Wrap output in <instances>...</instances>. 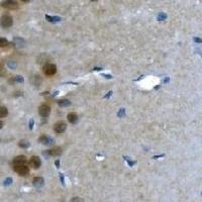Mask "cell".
I'll return each instance as SVG.
<instances>
[{
	"instance_id": "6da1fadb",
	"label": "cell",
	"mask_w": 202,
	"mask_h": 202,
	"mask_svg": "<svg viewBox=\"0 0 202 202\" xmlns=\"http://www.w3.org/2000/svg\"><path fill=\"white\" fill-rule=\"evenodd\" d=\"M14 171L20 175V176H26L29 172V167L26 166V164H19V165H13Z\"/></svg>"
},
{
	"instance_id": "7a4b0ae2",
	"label": "cell",
	"mask_w": 202,
	"mask_h": 202,
	"mask_svg": "<svg viewBox=\"0 0 202 202\" xmlns=\"http://www.w3.org/2000/svg\"><path fill=\"white\" fill-rule=\"evenodd\" d=\"M13 23V19L10 15H3L0 19V24L3 29H8L10 27Z\"/></svg>"
},
{
	"instance_id": "3957f363",
	"label": "cell",
	"mask_w": 202,
	"mask_h": 202,
	"mask_svg": "<svg viewBox=\"0 0 202 202\" xmlns=\"http://www.w3.org/2000/svg\"><path fill=\"white\" fill-rule=\"evenodd\" d=\"M57 72V66L54 64H46L44 66V73L46 76H53Z\"/></svg>"
},
{
	"instance_id": "277c9868",
	"label": "cell",
	"mask_w": 202,
	"mask_h": 202,
	"mask_svg": "<svg viewBox=\"0 0 202 202\" xmlns=\"http://www.w3.org/2000/svg\"><path fill=\"white\" fill-rule=\"evenodd\" d=\"M39 113H40V115L43 116V117H48V116L50 115V113H51V108H50V106L46 105V104L40 105V108H39Z\"/></svg>"
},
{
	"instance_id": "5b68a950",
	"label": "cell",
	"mask_w": 202,
	"mask_h": 202,
	"mask_svg": "<svg viewBox=\"0 0 202 202\" xmlns=\"http://www.w3.org/2000/svg\"><path fill=\"white\" fill-rule=\"evenodd\" d=\"M1 6L7 8V9H16L18 7V3L16 1H12V0H7V1H3L1 3Z\"/></svg>"
},
{
	"instance_id": "8992f818",
	"label": "cell",
	"mask_w": 202,
	"mask_h": 202,
	"mask_svg": "<svg viewBox=\"0 0 202 202\" xmlns=\"http://www.w3.org/2000/svg\"><path fill=\"white\" fill-rule=\"evenodd\" d=\"M54 130L57 133H62L66 130V123L64 121H58L54 125Z\"/></svg>"
},
{
	"instance_id": "52a82bcc",
	"label": "cell",
	"mask_w": 202,
	"mask_h": 202,
	"mask_svg": "<svg viewBox=\"0 0 202 202\" xmlns=\"http://www.w3.org/2000/svg\"><path fill=\"white\" fill-rule=\"evenodd\" d=\"M29 165L34 169H39L40 167V165H41V161H40V159L39 157L32 156L29 160Z\"/></svg>"
},
{
	"instance_id": "ba28073f",
	"label": "cell",
	"mask_w": 202,
	"mask_h": 202,
	"mask_svg": "<svg viewBox=\"0 0 202 202\" xmlns=\"http://www.w3.org/2000/svg\"><path fill=\"white\" fill-rule=\"evenodd\" d=\"M62 148L61 147H54L53 149L49 151V154H50V156L52 157H58L60 156L61 154H62Z\"/></svg>"
},
{
	"instance_id": "9c48e42d",
	"label": "cell",
	"mask_w": 202,
	"mask_h": 202,
	"mask_svg": "<svg viewBox=\"0 0 202 202\" xmlns=\"http://www.w3.org/2000/svg\"><path fill=\"white\" fill-rule=\"evenodd\" d=\"M40 142L41 143V144L49 145V144H52L53 143H54V139H51V138L48 137V135H41V137L40 138Z\"/></svg>"
},
{
	"instance_id": "30bf717a",
	"label": "cell",
	"mask_w": 202,
	"mask_h": 202,
	"mask_svg": "<svg viewBox=\"0 0 202 202\" xmlns=\"http://www.w3.org/2000/svg\"><path fill=\"white\" fill-rule=\"evenodd\" d=\"M26 159L24 156H17L13 159V165H19V164H25Z\"/></svg>"
},
{
	"instance_id": "8fae6325",
	"label": "cell",
	"mask_w": 202,
	"mask_h": 202,
	"mask_svg": "<svg viewBox=\"0 0 202 202\" xmlns=\"http://www.w3.org/2000/svg\"><path fill=\"white\" fill-rule=\"evenodd\" d=\"M68 120H69L70 123H76L77 120H78V115L76 114L75 112H71L68 114Z\"/></svg>"
},
{
	"instance_id": "7c38bea8",
	"label": "cell",
	"mask_w": 202,
	"mask_h": 202,
	"mask_svg": "<svg viewBox=\"0 0 202 202\" xmlns=\"http://www.w3.org/2000/svg\"><path fill=\"white\" fill-rule=\"evenodd\" d=\"M32 182H34V185H35V187H37V188H40V187H41L44 185V179L41 177H35V178H34Z\"/></svg>"
},
{
	"instance_id": "4fadbf2b",
	"label": "cell",
	"mask_w": 202,
	"mask_h": 202,
	"mask_svg": "<svg viewBox=\"0 0 202 202\" xmlns=\"http://www.w3.org/2000/svg\"><path fill=\"white\" fill-rule=\"evenodd\" d=\"M58 104L61 107H67V106L71 105V102H70L68 99H62V100H59Z\"/></svg>"
},
{
	"instance_id": "5bb4252c",
	"label": "cell",
	"mask_w": 202,
	"mask_h": 202,
	"mask_svg": "<svg viewBox=\"0 0 202 202\" xmlns=\"http://www.w3.org/2000/svg\"><path fill=\"white\" fill-rule=\"evenodd\" d=\"M46 18L50 21V22H58V21H60L61 20V18L58 17V16H50V15H46Z\"/></svg>"
},
{
	"instance_id": "9a60e30c",
	"label": "cell",
	"mask_w": 202,
	"mask_h": 202,
	"mask_svg": "<svg viewBox=\"0 0 202 202\" xmlns=\"http://www.w3.org/2000/svg\"><path fill=\"white\" fill-rule=\"evenodd\" d=\"M8 114V110L6 107H0V117H6Z\"/></svg>"
},
{
	"instance_id": "2e32d148",
	"label": "cell",
	"mask_w": 202,
	"mask_h": 202,
	"mask_svg": "<svg viewBox=\"0 0 202 202\" xmlns=\"http://www.w3.org/2000/svg\"><path fill=\"white\" fill-rule=\"evenodd\" d=\"M18 144H19V147H20V148H23V149H26V148H29V142H26V140H24V139L20 140Z\"/></svg>"
},
{
	"instance_id": "e0dca14e",
	"label": "cell",
	"mask_w": 202,
	"mask_h": 202,
	"mask_svg": "<svg viewBox=\"0 0 202 202\" xmlns=\"http://www.w3.org/2000/svg\"><path fill=\"white\" fill-rule=\"evenodd\" d=\"M8 45V40L3 37H0V48H4Z\"/></svg>"
},
{
	"instance_id": "ac0fdd59",
	"label": "cell",
	"mask_w": 202,
	"mask_h": 202,
	"mask_svg": "<svg viewBox=\"0 0 202 202\" xmlns=\"http://www.w3.org/2000/svg\"><path fill=\"white\" fill-rule=\"evenodd\" d=\"M7 66H8L10 69H15V68H16V63L13 62V61H9V62L7 63Z\"/></svg>"
},
{
	"instance_id": "d6986e66",
	"label": "cell",
	"mask_w": 202,
	"mask_h": 202,
	"mask_svg": "<svg viewBox=\"0 0 202 202\" xmlns=\"http://www.w3.org/2000/svg\"><path fill=\"white\" fill-rule=\"evenodd\" d=\"M24 79H23L22 76H15L14 77V82H18V83H22Z\"/></svg>"
},
{
	"instance_id": "ffe728a7",
	"label": "cell",
	"mask_w": 202,
	"mask_h": 202,
	"mask_svg": "<svg viewBox=\"0 0 202 202\" xmlns=\"http://www.w3.org/2000/svg\"><path fill=\"white\" fill-rule=\"evenodd\" d=\"M124 115H125V109H124V108L119 109V111L117 112V116H118V117H123Z\"/></svg>"
},
{
	"instance_id": "44dd1931",
	"label": "cell",
	"mask_w": 202,
	"mask_h": 202,
	"mask_svg": "<svg viewBox=\"0 0 202 202\" xmlns=\"http://www.w3.org/2000/svg\"><path fill=\"white\" fill-rule=\"evenodd\" d=\"M14 41H15V44H16L17 46H22L21 44H23V43H24V40H21V39H19V37H15V39H14Z\"/></svg>"
},
{
	"instance_id": "7402d4cb",
	"label": "cell",
	"mask_w": 202,
	"mask_h": 202,
	"mask_svg": "<svg viewBox=\"0 0 202 202\" xmlns=\"http://www.w3.org/2000/svg\"><path fill=\"white\" fill-rule=\"evenodd\" d=\"M5 75V69H4V66L2 64H0V77Z\"/></svg>"
},
{
	"instance_id": "603a6c76",
	"label": "cell",
	"mask_w": 202,
	"mask_h": 202,
	"mask_svg": "<svg viewBox=\"0 0 202 202\" xmlns=\"http://www.w3.org/2000/svg\"><path fill=\"white\" fill-rule=\"evenodd\" d=\"M12 183V179L11 178H6L5 180H4V186H9V185L11 184Z\"/></svg>"
},
{
	"instance_id": "cb8c5ba5",
	"label": "cell",
	"mask_w": 202,
	"mask_h": 202,
	"mask_svg": "<svg viewBox=\"0 0 202 202\" xmlns=\"http://www.w3.org/2000/svg\"><path fill=\"white\" fill-rule=\"evenodd\" d=\"M167 18V15L165 14V13H160L159 15H158V19L159 20H164V19H166Z\"/></svg>"
},
{
	"instance_id": "d4e9b609",
	"label": "cell",
	"mask_w": 202,
	"mask_h": 202,
	"mask_svg": "<svg viewBox=\"0 0 202 202\" xmlns=\"http://www.w3.org/2000/svg\"><path fill=\"white\" fill-rule=\"evenodd\" d=\"M124 159H125V160H126V161L128 162L129 166H133V165H134V164H135V161H134V162H133V161H130V160H129V159H128L127 157H124Z\"/></svg>"
},
{
	"instance_id": "484cf974",
	"label": "cell",
	"mask_w": 202,
	"mask_h": 202,
	"mask_svg": "<svg viewBox=\"0 0 202 202\" xmlns=\"http://www.w3.org/2000/svg\"><path fill=\"white\" fill-rule=\"evenodd\" d=\"M35 78L36 79V81H37V79H40V77L39 75H37V76H35ZM40 82H41V80H40ZM34 84H35V85H37V86L40 85V83H37V82H35Z\"/></svg>"
},
{
	"instance_id": "4316f807",
	"label": "cell",
	"mask_w": 202,
	"mask_h": 202,
	"mask_svg": "<svg viewBox=\"0 0 202 202\" xmlns=\"http://www.w3.org/2000/svg\"><path fill=\"white\" fill-rule=\"evenodd\" d=\"M32 126H34V119H30V122H29V128L32 129Z\"/></svg>"
},
{
	"instance_id": "83f0119b",
	"label": "cell",
	"mask_w": 202,
	"mask_h": 202,
	"mask_svg": "<svg viewBox=\"0 0 202 202\" xmlns=\"http://www.w3.org/2000/svg\"><path fill=\"white\" fill-rule=\"evenodd\" d=\"M43 155H44V156H45L46 159H48V157L50 156V154H49V151H48V152H44V153H43Z\"/></svg>"
},
{
	"instance_id": "f1b7e54d",
	"label": "cell",
	"mask_w": 202,
	"mask_h": 202,
	"mask_svg": "<svg viewBox=\"0 0 202 202\" xmlns=\"http://www.w3.org/2000/svg\"><path fill=\"white\" fill-rule=\"evenodd\" d=\"M111 94H112V91L108 92V94H107V95H105V96H104V98H108L109 96H111Z\"/></svg>"
},
{
	"instance_id": "f546056e",
	"label": "cell",
	"mask_w": 202,
	"mask_h": 202,
	"mask_svg": "<svg viewBox=\"0 0 202 202\" xmlns=\"http://www.w3.org/2000/svg\"><path fill=\"white\" fill-rule=\"evenodd\" d=\"M56 167H57V168L60 167V161H59V160H57V161H56Z\"/></svg>"
},
{
	"instance_id": "4dcf8cb0",
	"label": "cell",
	"mask_w": 202,
	"mask_h": 202,
	"mask_svg": "<svg viewBox=\"0 0 202 202\" xmlns=\"http://www.w3.org/2000/svg\"><path fill=\"white\" fill-rule=\"evenodd\" d=\"M105 78H107V79H111L112 78V76H109V75H103Z\"/></svg>"
},
{
	"instance_id": "1f68e13d",
	"label": "cell",
	"mask_w": 202,
	"mask_h": 202,
	"mask_svg": "<svg viewBox=\"0 0 202 202\" xmlns=\"http://www.w3.org/2000/svg\"><path fill=\"white\" fill-rule=\"evenodd\" d=\"M2 126H3V123H2V121L0 120V128H2Z\"/></svg>"
}]
</instances>
